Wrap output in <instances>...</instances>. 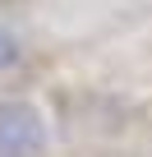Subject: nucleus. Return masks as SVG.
I'll list each match as a JSON object with an SVG mask.
<instances>
[{"instance_id":"f257e3e1","label":"nucleus","mask_w":152,"mask_h":157,"mask_svg":"<svg viewBox=\"0 0 152 157\" xmlns=\"http://www.w3.org/2000/svg\"><path fill=\"white\" fill-rule=\"evenodd\" d=\"M46 148V120L28 102H0V157H37Z\"/></svg>"},{"instance_id":"f03ea898","label":"nucleus","mask_w":152,"mask_h":157,"mask_svg":"<svg viewBox=\"0 0 152 157\" xmlns=\"http://www.w3.org/2000/svg\"><path fill=\"white\" fill-rule=\"evenodd\" d=\"M14 60H19V42H14L9 33H0V69H9Z\"/></svg>"}]
</instances>
